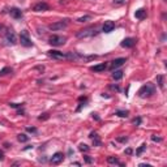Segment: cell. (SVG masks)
<instances>
[{
  "instance_id": "cell-27",
  "label": "cell",
  "mask_w": 167,
  "mask_h": 167,
  "mask_svg": "<svg viewBox=\"0 0 167 167\" xmlns=\"http://www.w3.org/2000/svg\"><path fill=\"white\" fill-rule=\"evenodd\" d=\"M26 131L27 132H31V133H37V128H34V127H27Z\"/></svg>"
},
{
  "instance_id": "cell-32",
  "label": "cell",
  "mask_w": 167,
  "mask_h": 167,
  "mask_svg": "<svg viewBox=\"0 0 167 167\" xmlns=\"http://www.w3.org/2000/svg\"><path fill=\"white\" fill-rule=\"evenodd\" d=\"M118 140H119V141H121V142H125V141H127L128 138H127V137H120V138H118Z\"/></svg>"
},
{
  "instance_id": "cell-16",
  "label": "cell",
  "mask_w": 167,
  "mask_h": 167,
  "mask_svg": "<svg viewBox=\"0 0 167 167\" xmlns=\"http://www.w3.org/2000/svg\"><path fill=\"white\" fill-rule=\"evenodd\" d=\"M89 137L91 138V140H93L94 146H100V140H99V136L97 134V132H91Z\"/></svg>"
},
{
  "instance_id": "cell-29",
  "label": "cell",
  "mask_w": 167,
  "mask_h": 167,
  "mask_svg": "<svg viewBox=\"0 0 167 167\" xmlns=\"http://www.w3.org/2000/svg\"><path fill=\"white\" fill-rule=\"evenodd\" d=\"M11 107H13V108H18V107H21L22 105H18V103H11V105H9Z\"/></svg>"
},
{
  "instance_id": "cell-4",
  "label": "cell",
  "mask_w": 167,
  "mask_h": 167,
  "mask_svg": "<svg viewBox=\"0 0 167 167\" xmlns=\"http://www.w3.org/2000/svg\"><path fill=\"white\" fill-rule=\"evenodd\" d=\"M68 26V20H61V21H58V22H53L50 25V30L52 31H58V30H63L64 27Z\"/></svg>"
},
{
  "instance_id": "cell-26",
  "label": "cell",
  "mask_w": 167,
  "mask_h": 167,
  "mask_svg": "<svg viewBox=\"0 0 167 167\" xmlns=\"http://www.w3.org/2000/svg\"><path fill=\"white\" fill-rule=\"evenodd\" d=\"M125 3V0H116V1H112V4L114 5H121V4H124Z\"/></svg>"
},
{
  "instance_id": "cell-30",
  "label": "cell",
  "mask_w": 167,
  "mask_h": 167,
  "mask_svg": "<svg viewBox=\"0 0 167 167\" xmlns=\"http://www.w3.org/2000/svg\"><path fill=\"white\" fill-rule=\"evenodd\" d=\"M84 158H85V160H86V163H91V158H90V157H87V155H85V157H84Z\"/></svg>"
},
{
  "instance_id": "cell-28",
  "label": "cell",
  "mask_w": 167,
  "mask_h": 167,
  "mask_svg": "<svg viewBox=\"0 0 167 167\" xmlns=\"http://www.w3.org/2000/svg\"><path fill=\"white\" fill-rule=\"evenodd\" d=\"M133 124H134V125H140V124H141V118H136V119H134V120H133Z\"/></svg>"
},
{
  "instance_id": "cell-1",
  "label": "cell",
  "mask_w": 167,
  "mask_h": 167,
  "mask_svg": "<svg viewBox=\"0 0 167 167\" xmlns=\"http://www.w3.org/2000/svg\"><path fill=\"white\" fill-rule=\"evenodd\" d=\"M154 91H155V86H154V84L147 82L146 85H144V86L138 90V95H140L141 98H147V97L153 95Z\"/></svg>"
},
{
  "instance_id": "cell-36",
  "label": "cell",
  "mask_w": 167,
  "mask_h": 167,
  "mask_svg": "<svg viewBox=\"0 0 167 167\" xmlns=\"http://www.w3.org/2000/svg\"><path fill=\"white\" fill-rule=\"evenodd\" d=\"M0 30H3V25H0Z\"/></svg>"
},
{
  "instance_id": "cell-21",
  "label": "cell",
  "mask_w": 167,
  "mask_h": 167,
  "mask_svg": "<svg viewBox=\"0 0 167 167\" xmlns=\"http://www.w3.org/2000/svg\"><path fill=\"white\" fill-rule=\"evenodd\" d=\"M107 162H108V163H115V165H120V166H123L121 163L118 160V158H115V157H108V158H107Z\"/></svg>"
},
{
  "instance_id": "cell-10",
  "label": "cell",
  "mask_w": 167,
  "mask_h": 167,
  "mask_svg": "<svg viewBox=\"0 0 167 167\" xmlns=\"http://www.w3.org/2000/svg\"><path fill=\"white\" fill-rule=\"evenodd\" d=\"M63 159H64V154L60 153V152H58V153H55L52 155L51 163H52V165H59V163L63 162Z\"/></svg>"
},
{
  "instance_id": "cell-35",
  "label": "cell",
  "mask_w": 167,
  "mask_h": 167,
  "mask_svg": "<svg viewBox=\"0 0 167 167\" xmlns=\"http://www.w3.org/2000/svg\"><path fill=\"white\" fill-rule=\"evenodd\" d=\"M125 153H127V154H131L132 150H131V149H127V150H125Z\"/></svg>"
},
{
  "instance_id": "cell-14",
  "label": "cell",
  "mask_w": 167,
  "mask_h": 167,
  "mask_svg": "<svg viewBox=\"0 0 167 167\" xmlns=\"http://www.w3.org/2000/svg\"><path fill=\"white\" fill-rule=\"evenodd\" d=\"M146 16H147L146 9H144V8H140V9H137V11L134 12V17L138 18V20H144Z\"/></svg>"
},
{
  "instance_id": "cell-18",
  "label": "cell",
  "mask_w": 167,
  "mask_h": 167,
  "mask_svg": "<svg viewBox=\"0 0 167 167\" xmlns=\"http://www.w3.org/2000/svg\"><path fill=\"white\" fill-rule=\"evenodd\" d=\"M112 78H114L115 81H119L123 78V71H120V69H116V71H114V73H112Z\"/></svg>"
},
{
  "instance_id": "cell-34",
  "label": "cell",
  "mask_w": 167,
  "mask_h": 167,
  "mask_svg": "<svg viewBox=\"0 0 167 167\" xmlns=\"http://www.w3.org/2000/svg\"><path fill=\"white\" fill-rule=\"evenodd\" d=\"M47 118H48V115L45 114V116H39V120H42V119H47Z\"/></svg>"
},
{
  "instance_id": "cell-8",
  "label": "cell",
  "mask_w": 167,
  "mask_h": 167,
  "mask_svg": "<svg viewBox=\"0 0 167 167\" xmlns=\"http://www.w3.org/2000/svg\"><path fill=\"white\" fill-rule=\"evenodd\" d=\"M127 61V59L125 58H118V59H115V60H112L111 61V65H110V69H116V68H119V67H121L124 63Z\"/></svg>"
},
{
  "instance_id": "cell-5",
  "label": "cell",
  "mask_w": 167,
  "mask_h": 167,
  "mask_svg": "<svg viewBox=\"0 0 167 167\" xmlns=\"http://www.w3.org/2000/svg\"><path fill=\"white\" fill-rule=\"evenodd\" d=\"M20 40H21V45L25 46V47H31V46H33L31 40L29 39V33H27L26 30H24L22 33H21V35H20Z\"/></svg>"
},
{
  "instance_id": "cell-6",
  "label": "cell",
  "mask_w": 167,
  "mask_h": 167,
  "mask_svg": "<svg viewBox=\"0 0 167 167\" xmlns=\"http://www.w3.org/2000/svg\"><path fill=\"white\" fill-rule=\"evenodd\" d=\"M5 39H7L8 43H11V45H16V43H17V37H16L14 31L11 29L5 31Z\"/></svg>"
},
{
  "instance_id": "cell-17",
  "label": "cell",
  "mask_w": 167,
  "mask_h": 167,
  "mask_svg": "<svg viewBox=\"0 0 167 167\" xmlns=\"http://www.w3.org/2000/svg\"><path fill=\"white\" fill-rule=\"evenodd\" d=\"M157 84H158L160 90H165V76L163 74H158L157 76Z\"/></svg>"
},
{
  "instance_id": "cell-2",
  "label": "cell",
  "mask_w": 167,
  "mask_h": 167,
  "mask_svg": "<svg viewBox=\"0 0 167 167\" xmlns=\"http://www.w3.org/2000/svg\"><path fill=\"white\" fill-rule=\"evenodd\" d=\"M97 33H98V31H97V26H89V27H85V29L77 31L76 37L80 39H82V38H87V37L95 35Z\"/></svg>"
},
{
  "instance_id": "cell-20",
  "label": "cell",
  "mask_w": 167,
  "mask_h": 167,
  "mask_svg": "<svg viewBox=\"0 0 167 167\" xmlns=\"http://www.w3.org/2000/svg\"><path fill=\"white\" fill-rule=\"evenodd\" d=\"M17 138H18V141H20V142H26V141L29 140V137H27L26 134H24V133H20L17 136Z\"/></svg>"
},
{
  "instance_id": "cell-7",
  "label": "cell",
  "mask_w": 167,
  "mask_h": 167,
  "mask_svg": "<svg viewBox=\"0 0 167 167\" xmlns=\"http://www.w3.org/2000/svg\"><path fill=\"white\" fill-rule=\"evenodd\" d=\"M50 7H48V4L45 1H39V3H37L33 7V11L34 12H46V11H48Z\"/></svg>"
},
{
  "instance_id": "cell-11",
  "label": "cell",
  "mask_w": 167,
  "mask_h": 167,
  "mask_svg": "<svg viewBox=\"0 0 167 167\" xmlns=\"http://www.w3.org/2000/svg\"><path fill=\"white\" fill-rule=\"evenodd\" d=\"M48 55L53 59H67V53H63L60 51H56V50H50Z\"/></svg>"
},
{
  "instance_id": "cell-22",
  "label": "cell",
  "mask_w": 167,
  "mask_h": 167,
  "mask_svg": "<svg viewBox=\"0 0 167 167\" xmlns=\"http://www.w3.org/2000/svg\"><path fill=\"white\" fill-rule=\"evenodd\" d=\"M145 149H146V145H145V144H142V145H141V146H140V147H138V149L136 150V155H137V157H140L141 154L144 153V150H145Z\"/></svg>"
},
{
  "instance_id": "cell-19",
  "label": "cell",
  "mask_w": 167,
  "mask_h": 167,
  "mask_svg": "<svg viewBox=\"0 0 167 167\" xmlns=\"http://www.w3.org/2000/svg\"><path fill=\"white\" fill-rule=\"evenodd\" d=\"M8 73H12V68L11 67H4L0 71V77H3V76H7Z\"/></svg>"
},
{
  "instance_id": "cell-3",
  "label": "cell",
  "mask_w": 167,
  "mask_h": 167,
  "mask_svg": "<svg viewBox=\"0 0 167 167\" xmlns=\"http://www.w3.org/2000/svg\"><path fill=\"white\" fill-rule=\"evenodd\" d=\"M67 38L65 37H61V35H52L51 38L48 39V43L51 46H55V47H59V46H63L65 43Z\"/></svg>"
},
{
  "instance_id": "cell-33",
  "label": "cell",
  "mask_w": 167,
  "mask_h": 167,
  "mask_svg": "<svg viewBox=\"0 0 167 167\" xmlns=\"http://www.w3.org/2000/svg\"><path fill=\"white\" fill-rule=\"evenodd\" d=\"M3 159H4V153L0 150V160H3Z\"/></svg>"
},
{
  "instance_id": "cell-24",
  "label": "cell",
  "mask_w": 167,
  "mask_h": 167,
  "mask_svg": "<svg viewBox=\"0 0 167 167\" xmlns=\"http://www.w3.org/2000/svg\"><path fill=\"white\" fill-rule=\"evenodd\" d=\"M90 16H84V17H80V18H78V20H77V22H86V21H89L90 20Z\"/></svg>"
},
{
  "instance_id": "cell-12",
  "label": "cell",
  "mask_w": 167,
  "mask_h": 167,
  "mask_svg": "<svg viewBox=\"0 0 167 167\" xmlns=\"http://www.w3.org/2000/svg\"><path fill=\"white\" fill-rule=\"evenodd\" d=\"M121 47H127V48H131V47H133L136 45V39L134 38H125L123 39V42L120 43Z\"/></svg>"
},
{
  "instance_id": "cell-31",
  "label": "cell",
  "mask_w": 167,
  "mask_h": 167,
  "mask_svg": "<svg viewBox=\"0 0 167 167\" xmlns=\"http://www.w3.org/2000/svg\"><path fill=\"white\" fill-rule=\"evenodd\" d=\"M152 140H153V141H162V138H159V137H155V136H153V137H152Z\"/></svg>"
},
{
  "instance_id": "cell-13",
  "label": "cell",
  "mask_w": 167,
  "mask_h": 167,
  "mask_svg": "<svg viewBox=\"0 0 167 167\" xmlns=\"http://www.w3.org/2000/svg\"><path fill=\"white\" fill-rule=\"evenodd\" d=\"M9 14H11L13 18H16V20H18V18L22 17V11H21V9H18V8H11Z\"/></svg>"
},
{
  "instance_id": "cell-9",
  "label": "cell",
  "mask_w": 167,
  "mask_h": 167,
  "mask_svg": "<svg viewBox=\"0 0 167 167\" xmlns=\"http://www.w3.org/2000/svg\"><path fill=\"white\" fill-rule=\"evenodd\" d=\"M115 29V22L114 21H105V24H103L102 26V31H105V33H111L112 30Z\"/></svg>"
},
{
  "instance_id": "cell-25",
  "label": "cell",
  "mask_w": 167,
  "mask_h": 167,
  "mask_svg": "<svg viewBox=\"0 0 167 167\" xmlns=\"http://www.w3.org/2000/svg\"><path fill=\"white\" fill-rule=\"evenodd\" d=\"M78 149H80L81 152H87V150H89V146L85 144H80V147H78Z\"/></svg>"
},
{
  "instance_id": "cell-15",
  "label": "cell",
  "mask_w": 167,
  "mask_h": 167,
  "mask_svg": "<svg viewBox=\"0 0 167 167\" xmlns=\"http://www.w3.org/2000/svg\"><path fill=\"white\" fill-rule=\"evenodd\" d=\"M90 69L93 72H103V71H106V69H107V64H106V63H100V64H98V65L91 67Z\"/></svg>"
},
{
  "instance_id": "cell-23",
  "label": "cell",
  "mask_w": 167,
  "mask_h": 167,
  "mask_svg": "<svg viewBox=\"0 0 167 167\" xmlns=\"http://www.w3.org/2000/svg\"><path fill=\"white\" fill-rule=\"evenodd\" d=\"M128 114H129L128 111H121V110H119V111H116V112H115V115L120 116V118H127Z\"/></svg>"
}]
</instances>
